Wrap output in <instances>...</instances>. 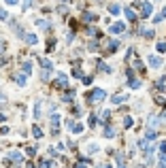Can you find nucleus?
Returning <instances> with one entry per match:
<instances>
[{"instance_id":"obj_1","label":"nucleus","mask_w":166,"mask_h":168,"mask_svg":"<svg viewBox=\"0 0 166 168\" xmlns=\"http://www.w3.org/2000/svg\"><path fill=\"white\" fill-rule=\"evenodd\" d=\"M105 96H107V94H105V89L96 87L94 92H90V96H87V100H90V102H100V100H102Z\"/></svg>"},{"instance_id":"obj_2","label":"nucleus","mask_w":166,"mask_h":168,"mask_svg":"<svg viewBox=\"0 0 166 168\" xmlns=\"http://www.w3.org/2000/svg\"><path fill=\"white\" fill-rule=\"evenodd\" d=\"M158 168H166V141L160 143V160H158Z\"/></svg>"},{"instance_id":"obj_3","label":"nucleus","mask_w":166,"mask_h":168,"mask_svg":"<svg viewBox=\"0 0 166 168\" xmlns=\"http://www.w3.org/2000/svg\"><path fill=\"white\" fill-rule=\"evenodd\" d=\"M128 85H130L132 89H139V87H141V81L134 77V70H132V68H128Z\"/></svg>"},{"instance_id":"obj_4","label":"nucleus","mask_w":166,"mask_h":168,"mask_svg":"<svg viewBox=\"0 0 166 168\" xmlns=\"http://www.w3.org/2000/svg\"><path fill=\"white\" fill-rule=\"evenodd\" d=\"M58 126H60V115L53 113L51 115V130H53V134H58Z\"/></svg>"},{"instance_id":"obj_5","label":"nucleus","mask_w":166,"mask_h":168,"mask_svg":"<svg viewBox=\"0 0 166 168\" xmlns=\"http://www.w3.org/2000/svg\"><path fill=\"white\" fill-rule=\"evenodd\" d=\"M9 160H11V162H17V164H19V162H24V156H22L19 151H11V153H9Z\"/></svg>"},{"instance_id":"obj_6","label":"nucleus","mask_w":166,"mask_h":168,"mask_svg":"<svg viewBox=\"0 0 166 168\" xmlns=\"http://www.w3.org/2000/svg\"><path fill=\"white\" fill-rule=\"evenodd\" d=\"M68 128H71L75 134H81L83 132V126H81V123H75V121H68Z\"/></svg>"},{"instance_id":"obj_7","label":"nucleus","mask_w":166,"mask_h":168,"mask_svg":"<svg viewBox=\"0 0 166 168\" xmlns=\"http://www.w3.org/2000/svg\"><path fill=\"white\" fill-rule=\"evenodd\" d=\"M147 60H149V64H151V66H154V68H160V66H162V60H160V58H158V55H149V58H147Z\"/></svg>"},{"instance_id":"obj_8","label":"nucleus","mask_w":166,"mask_h":168,"mask_svg":"<svg viewBox=\"0 0 166 168\" xmlns=\"http://www.w3.org/2000/svg\"><path fill=\"white\" fill-rule=\"evenodd\" d=\"M56 85H58V87H66V85H68V79H66V74H58V79H56Z\"/></svg>"},{"instance_id":"obj_9","label":"nucleus","mask_w":166,"mask_h":168,"mask_svg":"<svg viewBox=\"0 0 166 168\" xmlns=\"http://www.w3.org/2000/svg\"><path fill=\"white\" fill-rule=\"evenodd\" d=\"M141 15L143 17H149V15H151V4H149V2H143V9H141Z\"/></svg>"},{"instance_id":"obj_10","label":"nucleus","mask_w":166,"mask_h":168,"mask_svg":"<svg viewBox=\"0 0 166 168\" xmlns=\"http://www.w3.org/2000/svg\"><path fill=\"white\" fill-rule=\"evenodd\" d=\"M111 32H113V34H121V32H124V24H113L111 26Z\"/></svg>"},{"instance_id":"obj_11","label":"nucleus","mask_w":166,"mask_h":168,"mask_svg":"<svg viewBox=\"0 0 166 168\" xmlns=\"http://www.w3.org/2000/svg\"><path fill=\"white\" fill-rule=\"evenodd\" d=\"M155 136H158V132H155L154 128H149V130H147V132H145V141H154Z\"/></svg>"},{"instance_id":"obj_12","label":"nucleus","mask_w":166,"mask_h":168,"mask_svg":"<svg viewBox=\"0 0 166 168\" xmlns=\"http://www.w3.org/2000/svg\"><path fill=\"white\" fill-rule=\"evenodd\" d=\"M24 38H26V43H28V45H36V43H38V38H36V34H26Z\"/></svg>"},{"instance_id":"obj_13","label":"nucleus","mask_w":166,"mask_h":168,"mask_svg":"<svg viewBox=\"0 0 166 168\" xmlns=\"http://www.w3.org/2000/svg\"><path fill=\"white\" fill-rule=\"evenodd\" d=\"M22 70H24V74H30V72H32V62H24Z\"/></svg>"},{"instance_id":"obj_14","label":"nucleus","mask_w":166,"mask_h":168,"mask_svg":"<svg viewBox=\"0 0 166 168\" xmlns=\"http://www.w3.org/2000/svg\"><path fill=\"white\" fill-rule=\"evenodd\" d=\"M124 100H126V96H121V94H119V96H115V98H111V102H113V104H121Z\"/></svg>"},{"instance_id":"obj_15","label":"nucleus","mask_w":166,"mask_h":168,"mask_svg":"<svg viewBox=\"0 0 166 168\" xmlns=\"http://www.w3.org/2000/svg\"><path fill=\"white\" fill-rule=\"evenodd\" d=\"M117 47H119V43L115 41V38H113V41H109V51H115Z\"/></svg>"},{"instance_id":"obj_16","label":"nucleus","mask_w":166,"mask_h":168,"mask_svg":"<svg viewBox=\"0 0 166 168\" xmlns=\"http://www.w3.org/2000/svg\"><path fill=\"white\" fill-rule=\"evenodd\" d=\"M98 149H100V147H98L96 143H90V145H87V151H90V153H96Z\"/></svg>"},{"instance_id":"obj_17","label":"nucleus","mask_w":166,"mask_h":168,"mask_svg":"<svg viewBox=\"0 0 166 168\" xmlns=\"http://www.w3.org/2000/svg\"><path fill=\"white\" fill-rule=\"evenodd\" d=\"M34 117H36V119L41 117V100H38V102L34 104Z\"/></svg>"},{"instance_id":"obj_18","label":"nucleus","mask_w":166,"mask_h":168,"mask_svg":"<svg viewBox=\"0 0 166 168\" xmlns=\"http://www.w3.org/2000/svg\"><path fill=\"white\" fill-rule=\"evenodd\" d=\"M94 19H96L94 13H85V15H83V22H94Z\"/></svg>"},{"instance_id":"obj_19","label":"nucleus","mask_w":166,"mask_h":168,"mask_svg":"<svg viewBox=\"0 0 166 168\" xmlns=\"http://www.w3.org/2000/svg\"><path fill=\"white\" fill-rule=\"evenodd\" d=\"M126 17H128L130 22H134V19H136V15H134V11H132V9H126Z\"/></svg>"},{"instance_id":"obj_20","label":"nucleus","mask_w":166,"mask_h":168,"mask_svg":"<svg viewBox=\"0 0 166 168\" xmlns=\"http://www.w3.org/2000/svg\"><path fill=\"white\" fill-rule=\"evenodd\" d=\"M32 134H34V138H41V136H43V132H41V128H38V126L32 128Z\"/></svg>"},{"instance_id":"obj_21","label":"nucleus","mask_w":166,"mask_h":168,"mask_svg":"<svg viewBox=\"0 0 166 168\" xmlns=\"http://www.w3.org/2000/svg\"><path fill=\"white\" fill-rule=\"evenodd\" d=\"M98 68L102 72H111V66H107V64H102V62H98Z\"/></svg>"},{"instance_id":"obj_22","label":"nucleus","mask_w":166,"mask_h":168,"mask_svg":"<svg viewBox=\"0 0 166 168\" xmlns=\"http://www.w3.org/2000/svg\"><path fill=\"white\" fill-rule=\"evenodd\" d=\"M141 34L145 38H154V30H141Z\"/></svg>"},{"instance_id":"obj_23","label":"nucleus","mask_w":166,"mask_h":168,"mask_svg":"<svg viewBox=\"0 0 166 168\" xmlns=\"http://www.w3.org/2000/svg\"><path fill=\"white\" fill-rule=\"evenodd\" d=\"M72 74H75L77 79H83V72H81V68H79V66H75V70H72Z\"/></svg>"},{"instance_id":"obj_24","label":"nucleus","mask_w":166,"mask_h":168,"mask_svg":"<svg viewBox=\"0 0 166 168\" xmlns=\"http://www.w3.org/2000/svg\"><path fill=\"white\" fill-rule=\"evenodd\" d=\"M105 136H107V138H113V136H115V130H113V128H107V130H105Z\"/></svg>"},{"instance_id":"obj_25","label":"nucleus","mask_w":166,"mask_h":168,"mask_svg":"<svg viewBox=\"0 0 166 168\" xmlns=\"http://www.w3.org/2000/svg\"><path fill=\"white\" fill-rule=\"evenodd\" d=\"M17 85H22V87L26 85V74H19V77H17Z\"/></svg>"},{"instance_id":"obj_26","label":"nucleus","mask_w":166,"mask_h":168,"mask_svg":"<svg viewBox=\"0 0 166 168\" xmlns=\"http://www.w3.org/2000/svg\"><path fill=\"white\" fill-rule=\"evenodd\" d=\"M0 19H2V22H7V19H9V13L4 11V9H0Z\"/></svg>"},{"instance_id":"obj_27","label":"nucleus","mask_w":166,"mask_h":168,"mask_svg":"<svg viewBox=\"0 0 166 168\" xmlns=\"http://www.w3.org/2000/svg\"><path fill=\"white\" fill-rule=\"evenodd\" d=\"M26 153H28L30 157H32V156H36V147H28V149H26Z\"/></svg>"},{"instance_id":"obj_28","label":"nucleus","mask_w":166,"mask_h":168,"mask_svg":"<svg viewBox=\"0 0 166 168\" xmlns=\"http://www.w3.org/2000/svg\"><path fill=\"white\" fill-rule=\"evenodd\" d=\"M109 11H111V15H117V13H119V7H117V4H111V9H109Z\"/></svg>"},{"instance_id":"obj_29","label":"nucleus","mask_w":166,"mask_h":168,"mask_svg":"<svg viewBox=\"0 0 166 168\" xmlns=\"http://www.w3.org/2000/svg\"><path fill=\"white\" fill-rule=\"evenodd\" d=\"M87 49H90V51H96V49H98V43H96V41H92V43L87 45Z\"/></svg>"},{"instance_id":"obj_30","label":"nucleus","mask_w":166,"mask_h":168,"mask_svg":"<svg viewBox=\"0 0 166 168\" xmlns=\"http://www.w3.org/2000/svg\"><path fill=\"white\" fill-rule=\"evenodd\" d=\"M164 17H166V9H164V11H162V13H160V15H155V22H162Z\"/></svg>"},{"instance_id":"obj_31","label":"nucleus","mask_w":166,"mask_h":168,"mask_svg":"<svg viewBox=\"0 0 166 168\" xmlns=\"http://www.w3.org/2000/svg\"><path fill=\"white\" fill-rule=\"evenodd\" d=\"M41 64H43V68H45V70H49V68H51V62H49V60H43Z\"/></svg>"},{"instance_id":"obj_32","label":"nucleus","mask_w":166,"mask_h":168,"mask_svg":"<svg viewBox=\"0 0 166 168\" xmlns=\"http://www.w3.org/2000/svg\"><path fill=\"white\" fill-rule=\"evenodd\" d=\"M62 100H64V102H71V100H72V92H68V94H64V98H62Z\"/></svg>"},{"instance_id":"obj_33","label":"nucleus","mask_w":166,"mask_h":168,"mask_svg":"<svg viewBox=\"0 0 166 168\" xmlns=\"http://www.w3.org/2000/svg\"><path fill=\"white\" fill-rule=\"evenodd\" d=\"M132 123H134V121H132V117H126V119H124V126H126V128H130Z\"/></svg>"},{"instance_id":"obj_34","label":"nucleus","mask_w":166,"mask_h":168,"mask_svg":"<svg viewBox=\"0 0 166 168\" xmlns=\"http://www.w3.org/2000/svg\"><path fill=\"white\" fill-rule=\"evenodd\" d=\"M158 51L164 53V51H166V43H158Z\"/></svg>"},{"instance_id":"obj_35","label":"nucleus","mask_w":166,"mask_h":168,"mask_svg":"<svg viewBox=\"0 0 166 168\" xmlns=\"http://www.w3.org/2000/svg\"><path fill=\"white\" fill-rule=\"evenodd\" d=\"M96 123H98V117H94V115H92V117H90V126H92V128H94Z\"/></svg>"},{"instance_id":"obj_36","label":"nucleus","mask_w":166,"mask_h":168,"mask_svg":"<svg viewBox=\"0 0 166 168\" xmlns=\"http://www.w3.org/2000/svg\"><path fill=\"white\" fill-rule=\"evenodd\" d=\"M41 166H43V168H51V166H53V162H49V160H45V162H43Z\"/></svg>"},{"instance_id":"obj_37","label":"nucleus","mask_w":166,"mask_h":168,"mask_svg":"<svg viewBox=\"0 0 166 168\" xmlns=\"http://www.w3.org/2000/svg\"><path fill=\"white\" fill-rule=\"evenodd\" d=\"M36 24L41 26V28H49V24H47V22H43V19H41V22H36Z\"/></svg>"},{"instance_id":"obj_38","label":"nucleus","mask_w":166,"mask_h":168,"mask_svg":"<svg viewBox=\"0 0 166 168\" xmlns=\"http://www.w3.org/2000/svg\"><path fill=\"white\" fill-rule=\"evenodd\" d=\"M87 166V162H79V164H75V168H85Z\"/></svg>"},{"instance_id":"obj_39","label":"nucleus","mask_w":166,"mask_h":168,"mask_svg":"<svg viewBox=\"0 0 166 168\" xmlns=\"http://www.w3.org/2000/svg\"><path fill=\"white\" fill-rule=\"evenodd\" d=\"M4 2H7V4H17L19 0H4Z\"/></svg>"},{"instance_id":"obj_40","label":"nucleus","mask_w":166,"mask_h":168,"mask_svg":"<svg viewBox=\"0 0 166 168\" xmlns=\"http://www.w3.org/2000/svg\"><path fill=\"white\" fill-rule=\"evenodd\" d=\"M7 119V115H2V113H0V121H4Z\"/></svg>"},{"instance_id":"obj_41","label":"nucleus","mask_w":166,"mask_h":168,"mask_svg":"<svg viewBox=\"0 0 166 168\" xmlns=\"http://www.w3.org/2000/svg\"><path fill=\"white\" fill-rule=\"evenodd\" d=\"M2 100H4V94H0V102H2Z\"/></svg>"}]
</instances>
